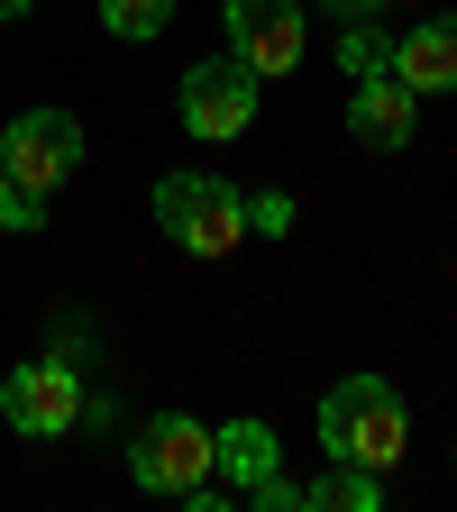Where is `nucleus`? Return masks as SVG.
I'll return each instance as SVG.
<instances>
[{
    "instance_id": "f257e3e1",
    "label": "nucleus",
    "mask_w": 457,
    "mask_h": 512,
    "mask_svg": "<svg viewBox=\"0 0 457 512\" xmlns=\"http://www.w3.org/2000/svg\"><path fill=\"white\" fill-rule=\"evenodd\" d=\"M403 439H412V412H403V394L384 375H339L330 394H320V448H330V458L384 476L403 458Z\"/></svg>"
},
{
    "instance_id": "f03ea898",
    "label": "nucleus",
    "mask_w": 457,
    "mask_h": 512,
    "mask_svg": "<svg viewBox=\"0 0 457 512\" xmlns=\"http://www.w3.org/2000/svg\"><path fill=\"white\" fill-rule=\"evenodd\" d=\"M156 229L183 247V256H229L238 238H247V192L238 183H220V174H165L156 183Z\"/></svg>"
},
{
    "instance_id": "7ed1b4c3",
    "label": "nucleus",
    "mask_w": 457,
    "mask_h": 512,
    "mask_svg": "<svg viewBox=\"0 0 457 512\" xmlns=\"http://www.w3.org/2000/svg\"><path fill=\"white\" fill-rule=\"evenodd\" d=\"M256 64L247 55H211V64H192L183 74V128L202 147H229V138H247V119H256Z\"/></svg>"
},
{
    "instance_id": "20e7f679",
    "label": "nucleus",
    "mask_w": 457,
    "mask_h": 512,
    "mask_svg": "<svg viewBox=\"0 0 457 512\" xmlns=\"http://www.w3.org/2000/svg\"><path fill=\"white\" fill-rule=\"evenodd\" d=\"M128 476H138L147 494H192L202 476H220V448H211V430L192 412H156L138 430V448H128Z\"/></svg>"
},
{
    "instance_id": "39448f33",
    "label": "nucleus",
    "mask_w": 457,
    "mask_h": 512,
    "mask_svg": "<svg viewBox=\"0 0 457 512\" xmlns=\"http://www.w3.org/2000/svg\"><path fill=\"white\" fill-rule=\"evenodd\" d=\"M0 165H10V183L28 202H46V192L83 165V119L74 110H19L10 138H0Z\"/></svg>"
},
{
    "instance_id": "423d86ee",
    "label": "nucleus",
    "mask_w": 457,
    "mask_h": 512,
    "mask_svg": "<svg viewBox=\"0 0 457 512\" xmlns=\"http://www.w3.org/2000/svg\"><path fill=\"white\" fill-rule=\"evenodd\" d=\"M0 421L28 430V439H64V430L83 421V375L55 366V357H37V366H19V375H0Z\"/></svg>"
},
{
    "instance_id": "0eeeda50",
    "label": "nucleus",
    "mask_w": 457,
    "mask_h": 512,
    "mask_svg": "<svg viewBox=\"0 0 457 512\" xmlns=\"http://www.w3.org/2000/svg\"><path fill=\"white\" fill-rule=\"evenodd\" d=\"M229 46L256 64V74H293L302 46H311V28H302L293 0H229Z\"/></svg>"
},
{
    "instance_id": "6e6552de",
    "label": "nucleus",
    "mask_w": 457,
    "mask_h": 512,
    "mask_svg": "<svg viewBox=\"0 0 457 512\" xmlns=\"http://www.w3.org/2000/svg\"><path fill=\"white\" fill-rule=\"evenodd\" d=\"M412 119H421V92L384 64V74H357V92H348V138L357 147H375V156H394V147H412Z\"/></svg>"
},
{
    "instance_id": "1a4fd4ad",
    "label": "nucleus",
    "mask_w": 457,
    "mask_h": 512,
    "mask_svg": "<svg viewBox=\"0 0 457 512\" xmlns=\"http://www.w3.org/2000/svg\"><path fill=\"white\" fill-rule=\"evenodd\" d=\"M394 74L412 92H457V19H421L394 37Z\"/></svg>"
},
{
    "instance_id": "9d476101",
    "label": "nucleus",
    "mask_w": 457,
    "mask_h": 512,
    "mask_svg": "<svg viewBox=\"0 0 457 512\" xmlns=\"http://www.w3.org/2000/svg\"><path fill=\"white\" fill-rule=\"evenodd\" d=\"M211 448H220V485H256V476H275V430H266V421H220Z\"/></svg>"
},
{
    "instance_id": "9b49d317",
    "label": "nucleus",
    "mask_w": 457,
    "mask_h": 512,
    "mask_svg": "<svg viewBox=\"0 0 457 512\" xmlns=\"http://www.w3.org/2000/svg\"><path fill=\"white\" fill-rule=\"evenodd\" d=\"M375 503H384V476L375 467H348V458H330V476L302 485V512H375Z\"/></svg>"
},
{
    "instance_id": "f8f14e48",
    "label": "nucleus",
    "mask_w": 457,
    "mask_h": 512,
    "mask_svg": "<svg viewBox=\"0 0 457 512\" xmlns=\"http://www.w3.org/2000/svg\"><path fill=\"white\" fill-rule=\"evenodd\" d=\"M339 64H348V83H357V74H384V64H394V37H384L375 19H348V37H339Z\"/></svg>"
},
{
    "instance_id": "ddd939ff",
    "label": "nucleus",
    "mask_w": 457,
    "mask_h": 512,
    "mask_svg": "<svg viewBox=\"0 0 457 512\" xmlns=\"http://www.w3.org/2000/svg\"><path fill=\"white\" fill-rule=\"evenodd\" d=\"M165 19H174V0H101L110 37H165Z\"/></svg>"
},
{
    "instance_id": "4468645a",
    "label": "nucleus",
    "mask_w": 457,
    "mask_h": 512,
    "mask_svg": "<svg viewBox=\"0 0 457 512\" xmlns=\"http://www.w3.org/2000/svg\"><path fill=\"white\" fill-rule=\"evenodd\" d=\"M247 503H266V512H302V485L275 467V476H256V485H247Z\"/></svg>"
},
{
    "instance_id": "2eb2a0df",
    "label": "nucleus",
    "mask_w": 457,
    "mask_h": 512,
    "mask_svg": "<svg viewBox=\"0 0 457 512\" xmlns=\"http://www.w3.org/2000/svg\"><path fill=\"white\" fill-rule=\"evenodd\" d=\"M0 229H37V202L10 183V165H0Z\"/></svg>"
},
{
    "instance_id": "dca6fc26",
    "label": "nucleus",
    "mask_w": 457,
    "mask_h": 512,
    "mask_svg": "<svg viewBox=\"0 0 457 512\" xmlns=\"http://www.w3.org/2000/svg\"><path fill=\"white\" fill-rule=\"evenodd\" d=\"M247 229H293V202H284V192H256V202H247Z\"/></svg>"
},
{
    "instance_id": "f3484780",
    "label": "nucleus",
    "mask_w": 457,
    "mask_h": 512,
    "mask_svg": "<svg viewBox=\"0 0 457 512\" xmlns=\"http://www.w3.org/2000/svg\"><path fill=\"white\" fill-rule=\"evenodd\" d=\"M320 10H339V19H375L384 0H320Z\"/></svg>"
},
{
    "instance_id": "a211bd4d",
    "label": "nucleus",
    "mask_w": 457,
    "mask_h": 512,
    "mask_svg": "<svg viewBox=\"0 0 457 512\" xmlns=\"http://www.w3.org/2000/svg\"><path fill=\"white\" fill-rule=\"evenodd\" d=\"M19 10H28V0H0V19H19Z\"/></svg>"
}]
</instances>
